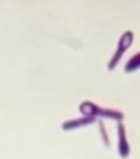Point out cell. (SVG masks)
<instances>
[{
  "mask_svg": "<svg viewBox=\"0 0 140 159\" xmlns=\"http://www.w3.org/2000/svg\"><path fill=\"white\" fill-rule=\"evenodd\" d=\"M79 113H83V117H91V119H110V120H116L122 122L123 120V112L116 110V108H107V107H100V105L93 103L90 100H85L79 103Z\"/></svg>",
  "mask_w": 140,
  "mask_h": 159,
  "instance_id": "cell-1",
  "label": "cell"
},
{
  "mask_svg": "<svg viewBox=\"0 0 140 159\" xmlns=\"http://www.w3.org/2000/svg\"><path fill=\"white\" fill-rule=\"evenodd\" d=\"M96 120L91 119V117H79V119H71V120H66V122L61 124V129L63 130H74V129H81V127H88L94 124Z\"/></svg>",
  "mask_w": 140,
  "mask_h": 159,
  "instance_id": "cell-4",
  "label": "cell"
},
{
  "mask_svg": "<svg viewBox=\"0 0 140 159\" xmlns=\"http://www.w3.org/2000/svg\"><path fill=\"white\" fill-rule=\"evenodd\" d=\"M132 43H133V32H132V31H125L122 36H120L115 52H113V56L110 58V61H108V71H115L116 64L120 63V59L123 58L125 52H127L128 49H130Z\"/></svg>",
  "mask_w": 140,
  "mask_h": 159,
  "instance_id": "cell-2",
  "label": "cell"
},
{
  "mask_svg": "<svg viewBox=\"0 0 140 159\" xmlns=\"http://www.w3.org/2000/svg\"><path fill=\"white\" fill-rule=\"evenodd\" d=\"M98 129H100V135H101V141H103V144H105L107 147H110V146H112V142H110L108 132H107V129H105L103 122H98Z\"/></svg>",
  "mask_w": 140,
  "mask_h": 159,
  "instance_id": "cell-6",
  "label": "cell"
},
{
  "mask_svg": "<svg viewBox=\"0 0 140 159\" xmlns=\"http://www.w3.org/2000/svg\"><path fill=\"white\" fill-rule=\"evenodd\" d=\"M116 135H118V144H116V151H118L120 157L127 159L130 156V144L127 141V130H125V125L122 122H118L116 125Z\"/></svg>",
  "mask_w": 140,
  "mask_h": 159,
  "instance_id": "cell-3",
  "label": "cell"
},
{
  "mask_svg": "<svg viewBox=\"0 0 140 159\" xmlns=\"http://www.w3.org/2000/svg\"><path fill=\"white\" fill-rule=\"evenodd\" d=\"M138 68H140V54L137 52V54H133L127 61V64H125V73H133V71H137Z\"/></svg>",
  "mask_w": 140,
  "mask_h": 159,
  "instance_id": "cell-5",
  "label": "cell"
}]
</instances>
